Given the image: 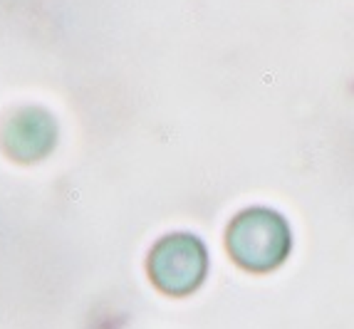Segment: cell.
<instances>
[{
	"label": "cell",
	"mask_w": 354,
	"mask_h": 329,
	"mask_svg": "<svg viewBox=\"0 0 354 329\" xmlns=\"http://www.w3.org/2000/svg\"><path fill=\"white\" fill-rule=\"evenodd\" d=\"M225 245L241 267L250 272H270L290 255L292 233L280 213L270 208H248L230 220Z\"/></svg>",
	"instance_id": "1"
},
{
	"label": "cell",
	"mask_w": 354,
	"mask_h": 329,
	"mask_svg": "<svg viewBox=\"0 0 354 329\" xmlns=\"http://www.w3.org/2000/svg\"><path fill=\"white\" fill-rule=\"evenodd\" d=\"M206 247L198 238L186 233L161 238L149 258V272L156 288L176 297L194 292L206 277Z\"/></svg>",
	"instance_id": "2"
}]
</instances>
